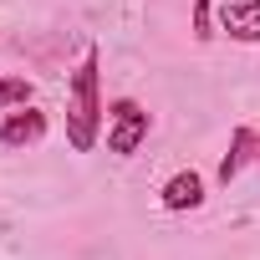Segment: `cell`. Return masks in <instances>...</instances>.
Listing matches in <instances>:
<instances>
[{
  "label": "cell",
  "instance_id": "6da1fadb",
  "mask_svg": "<svg viewBox=\"0 0 260 260\" xmlns=\"http://www.w3.org/2000/svg\"><path fill=\"white\" fill-rule=\"evenodd\" d=\"M102 127H107V112H102V51L87 46V56L77 61V72L67 82V148L92 153Z\"/></svg>",
  "mask_w": 260,
  "mask_h": 260
},
{
  "label": "cell",
  "instance_id": "7a4b0ae2",
  "mask_svg": "<svg viewBox=\"0 0 260 260\" xmlns=\"http://www.w3.org/2000/svg\"><path fill=\"white\" fill-rule=\"evenodd\" d=\"M148 127H153V112H148L138 97H117V102L107 107V153L133 158V153L148 143Z\"/></svg>",
  "mask_w": 260,
  "mask_h": 260
},
{
  "label": "cell",
  "instance_id": "3957f363",
  "mask_svg": "<svg viewBox=\"0 0 260 260\" xmlns=\"http://www.w3.org/2000/svg\"><path fill=\"white\" fill-rule=\"evenodd\" d=\"M46 127H51V117H46L36 102L11 107L6 117H0V148H36V143L46 138Z\"/></svg>",
  "mask_w": 260,
  "mask_h": 260
},
{
  "label": "cell",
  "instance_id": "277c9868",
  "mask_svg": "<svg viewBox=\"0 0 260 260\" xmlns=\"http://www.w3.org/2000/svg\"><path fill=\"white\" fill-rule=\"evenodd\" d=\"M204 199H209V184H204V174H194V169L169 174L164 189H158V204H164L169 214H189V209H199Z\"/></svg>",
  "mask_w": 260,
  "mask_h": 260
},
{
  "label": "cell",
  "instance_id": "5b68a950",
  "mask_svg": "<svg viewBox=\"0 0 260 260\" xmlns=\"http://www.w3.org/2000/svg\"><path fill=\"white\" fill-rule=\"evenodd\" d=\"M250 158L260 164V133H255L250 122H240L235 133H230V148H224V158H219V174H214V179L230 189V184L245 174V164H250Z\"/></svg>",
  "mask_w": 260,
  "mask_h": 260
},
{
  "label": "cell",
  "instance_id": "8992f818",
  "mask_svg": "<svg viewBox=\"0 0 260 260\" xmlns=\"http://www.w3.org/2000/svg\"><path fill=\"white\" fill-rule=\"evenodd\" d=\"M219 26L230 31V41L260 46V0H230V6L219 11Z\"/></svg>",
  "mask_w": 260,
  "mask_h": 260
},
{
  "label": "cell",
  "instance_id": "52a82bcc",
  "mask_svg": "<svg viewBox=\"0 0 260 260\" xmlns=\"http://www.w3.org/2000/svg\"><path fill=\"white\" fill-rule=\"evenodd\" d=\"M36 97V87L26 77H0V107H26Z\"/></svg>",
  "mask_w": 260,
  "mask_h": 260
},
{
  "label": "cell",
  "instance_id": "ba28073f",
  "mask_svg": "<svg viewBox=\"0 0 260 260\" xmlns=\"http://www.w3.org/2000/svg\"><path fill=\"white\" fill-rule=\"evenodd\" d=\"M189 31H194V41H209V36H214V0H194Z\"/></svg>",
  "mask_w": 260,
  "mask_h": 260
}]
</instances>
